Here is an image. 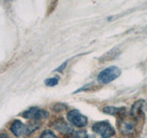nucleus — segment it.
Listing matches in <instances>:
<instances>
[{"label":"nucleus","instance_id":"1","mask_svg":"<svg viewBox=\"0 0 147 138\" xmlns=\"http://www.w3.org/2000/svg\"><path fill=\"white\" fill-rule=\"evenodd\" d=\"M117 125L119 133L127 137H134L142 131L144 122L134 118L131 113L125 112L118 118Z\"/></svg>","mask_w":147,"mask_h":138},{"label":"nucleus","instance_id":"2","mask_svg":"<svg viewBox=\"0 0 147 138\" xmlns=\"http://www.w3.org/2000/svg\"><path fill=\"white\" fill-rule=\"evenodd\" d=\"M121 71L118 66H109L101 71L98 76V81L102 84H109L121 76Z\"/></svg>","mask_w":147,"mask_h":138},{"label":"nucleus","instance_id":"3","mask_svg":"<svg viewBox=\"0 0 147 138\" xmlns=\"http://www.w3.org/2000/svg\"><path fill=\"white\" fill-rule=\"evenodd\" d=\"M92 129H93L94 133H98L102 138H110L115 135V129L107 121L98 122L94 123Z\"/></svg>","mask_w":147,"mask_h":138},{"label":"nucleus","instance_id":"4","mask_svg":"<svg viewBox=\"0 0 147 138\" xmlns=\"http://www.w3.org/2000/svg\"><path fill=\"white\" fill-rule=\"evenodd\" d=\"M67 120L71 122L72 125L79 128L85 127L87 124V118L76 110H70L67 113Z\"/></svg>","mask_w":147,"mask_h":138},{"label":"nucleus","instance_id":"5","mask_svg":"<svg viewBox=\"0 0 147 138\" xmlns=\"http://www.w3.org/2000/svg\"><path fill=\"white\" fill-rule=\"evenodd\" d=\"M20 115L22 117H24L25 119H30V120H34V121L39 122L40 120L47 118L49 116V113L47 110H40L37 107H32L30 110H28L23 113H21Z\"/></svg>","mask_w":147,"mask_h":138},{"label":"nucleus","instance_id":"6","mask_svg":"<svg viewBox=\"0 0 147 138\" xmlns=\"http://www.w3.org/2000/svg\"><path fill=\"white\" fill-rule=\"evenodd\" d=\"M144 100H138L136 102L132 105V107L131 109V112L130 113L132 115L133 117L136 118L137 120L139 121L144 122V119H145V114L144 112Z\"/></svg>","mask_w":147,"mask_h":138},{"label":"nucleus","instance_id":"7","mask_svg":"<svg viewBox=\"0 0 147 138\" xmlns=\"http://www.w3.org/2000/svg\"><path fill=\"white\" fill-rule=\"evenodd\" d=\"M53 126L56 129L58 132H61L63 135H71L73 133V129L68 125L66 122L63 118L57 119L53 123Z\"/></svg>","mask_w":147,"mask_h":138},{"label":"nucleus","instance_id":"8","mask_svg":"<svg viewBox=\"0 0 147 138\" xmlns=\"http://www.w3.org/2000/svg\"><path fill=\"white\" fill-rule=\"evenodd\" d=\"M10 131L16 136H21L23 133H26V126L25 124L20 120H16L10 126Z\"/></svg>","mask_w":147,"mask_h":138},{"label":"nucleus","instance_id":"9","mask_svg":"<svg viewBox=\"0 0 147 138\" xmlns=\"http://www.w3.org/2000/svg\"><path fill=\"white\" fill-rule=\"evenodd\" d=\"M103 112L109 115H113V116H116L117 118H119L127 112L124 107L118 108V107H113V106H108V107H105L103 109Z\"/></svg>","mask_w":147,"mask_h":138},{"label":"nucleus","instance_id":"10","mask_svg":"<svg viewBox=\"0 0 147 138\" xmlns=\"http://www.w3.org/2000/svg\"><path fill=\"white\" fill-rule=\"evenodd\" d=\"M40 127V123L39 122H31L29 125L26 126V135H30L32 132H34L35 130H37Z\"/></svg>","mask_w":147,"mask_h":138},{"label":"nucleus","instance_id":"11","mask_svg":"<svg viewBox=\"0 0 147 138\" xmlns=\"http://www.w3.org/2000/svg\"><path fill=\"white\" fill-rule=\"evenodd\" d=\"M59 82V78L58 77H53V78H48L44 81L45 85L47 87H53L55 85H57Z\"/></svg>","mask_w":147,"mask_h":138},{"label":"nucleus","instance_id":"12","mask_svg":"<svg viewBox=\"0 0 147 138\" xmlns=\"http://www.w3.org/2000/svg\"><path fill=\"white\" fill-rule=\"evenodd\" d=\"M40 138H58V137L55 135L53 132H51V131H44L40 135Z\"/></svg>","mask_w":147,"mask_h":138},{"label":"nucleus","instance_id":"13","mask_svg":"<svg viewBox=\"0 0 147 138\" xmlns=\"http://www.w3.org/2000/svg\"><path fill=\"white\" fill-rule=\"evenodd\" d=\"M66 64H67V62H64L61 66H59V68H57L55 71H59V72H62L63 69H64V66H66Z\"/></svg>","mask_w":147,"mask_h":138},{"label":"nucleus","instance_id":"14","mask_svg":"<svg viewBox=\"0 0 147 138\" xmlns=\"http://www.w3.org/2000/svg\"><path fill=\"white\" fill-rule=\"evenodd\" d=\"M0 138H9L7 135H5V133H1V135H0Z\"/></svg>","mask_w":147,"mask_h":138},{"label":"nucleus","instance_id":"15","mask_svg":"<svg viewBox=\"0 0 147 138\" xmlns=\"http://www.w3.org/2000/svg\"><path fill=\"white\" fill-rule=\"evenodd\" d=\"M82 138H94V137H92V136H90V135H84V136H83Z\"/></svg>","mask_w":147,"mask_h":138}]
</instances>
